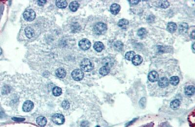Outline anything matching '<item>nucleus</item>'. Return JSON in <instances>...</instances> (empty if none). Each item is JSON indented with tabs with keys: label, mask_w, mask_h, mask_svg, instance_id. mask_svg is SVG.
Returning a JSON list of instances; mask_svg holds the SVG:
<instances>
[{
	"label": "nucleus",
	"mask_w": 195,
	"mask_h": 127,
	"mask_svg": "<svg viewBox=\"0 0 195 127\" xmlns=\"http://www.w3.org/2000/svg\"><path fill=\"white\" fill-rule=\"evenodd\" d=\"M130 4H136L140 2V1H129Z\"/></svg>",
	"instance_id": "f704fd0d"
},
{
	"label": "nucleus",
	"mask_w": 195,
	"mask_h": 127,
	"mask_svg": "<svg viewBox=\"0 0 195 127\" xmlns=\"http://www.w3.org/2000/svg\"><path fill=\"white\" fill-rule=\"evenodd\" d=\"M79 47L82 50H86L89 49L91 47V43L89 40L87 39H83L81 40L79 43Z\"/></svg>",
	"instance_id": "423d86ee"
},
{
	"label": "nucleus",
	"mask_w": 195,
	"mask_h": 127,
	"mask_svg": "<svg viewBox=\"0 0 195 127\" xmlns=\"http://www.w3.org/2000/svg\"><path fill=\"white\" fill-rule=\"evenodd\" d=\"M46 1H38V4H39V5L40 6H42L44 4L46 3Z\"/></svg>",
	"instance_id": "72a5a7b5"
},
{
	"label": "nucleus",
	"mask_w": 195,
	"mask_h": 127,
	"mask_svg": "<svg viewBox=\"0 0 195 127\" xmlns=\"http://www.w3.org/2000/svg\"><path fill=\"white\" fill-rule=\"evenodd\" d=\"M160 8H166L169 6V3L168 1H164L160 2Z\"/></svg>",
	"instance_id": "c85d7f7f"
},
{
	"label": "nucleus",
	"mask_w": 195,
	"mask_h": 127,
	"mask_svg": "<svg viewBox=\"0 0 195 127\" xmlns=\"http://www.w3.org/2000/svg\"><path fill=\"white\" fill-rule=\"evenodd\" d=\"M13 120L15 121L16 122H23L25 120V119L23 118H18V117H13L12 118Z\"/></svg>",
	"instance_id": "2f4dec72"
},
{
	"label": "nucleus",
	"mask_w": 195,
	"mask_h": 127,
	"mask_svg": "<svg viewBox=\"0 0 195 127\" xmlns=\"http://www.w3.org/2000/svg\"><path fill=\"white\" fill-rule=\"evenodd\" d=\"M132 61V63L134 65L138 66L140 65V63H141L142 62L143 59L141 57V56H140V55H136L134 57Z\"/></svg>",
	"instance_id": "ddd939ff"
},
{
	"label": "nucleus",
	"mask_w": 195,
	"mask_h": 127,
	"mask_svg": "<svg viewBox=\"0 0 195 127\" xmlns=\"http://www.w3.org/2000/svg\"><path fill=\"white\" fill-rule=\"evenodd\" d=\"M123 44L120 42V41H118L115 43L114 44V48L115 49L117 50V51H121L122 50L123 48Z\"/></svg>",
	"instance_id": "bb28decb"
},
{
	"label": "nucleus",
	"mask_w": 195,
	"mask_h": 127,
	"mask_svg": "<svg viewBox=\"0 0 195 127\" xmlns=\"http://www.w3.org/2000/svg\"><path fill=\"white\" fill-rule=\"evenodd\" d=\"M80 66L82 71L86 72L91 71L94 68L93 63L88 59H84L83 60L81 63Z\"/></svg>",
	"instance_id": "f257e3e1"
},
{
	"label": "nucleus",
	"mask_w": 195,
	"mask_h": 127,
	"mask_svg": "<svg viewBox=\"0 0 195 127\" xmlns=\"http://www.w3.org/2000/svg\"><path fill=\"white\" fill-rule=\"evenodd\" d=\"M121 9V7L119 4H114L110 7V11L114 15H117L120 12Z\"/></svg>",
	"instance_id": "9d476101"
},
{
	"label": "nucleus",
	"mask_w": 195,
	"mask_h": 127,
	"mask_svg": "<svg viewBox=\"0 0 195 127\" xmlns=\"http://www.w3.org/2000/svg\"><path fill=\"white\" fill-rule=\"evenodd\" d=\"M177 28V26L175 23L169 22L167 24V29L170 33H173L175 31Z\"/></svg>",
	"instance_id": "4468645a"
},
{
	"label": "nucleus",
	"mask_w": 195,
	"mask_h": 127,
	"mask_svg": "<svg viewBox=\"0 0 195 127\" xmlns=\"http://www.w3.org/2000/svg\"><path fill=\"white\" fill-rule=\"evenodd\" d=\"M146 30L144 28H141L140 29H139L137 32L138 36H140V37H144L146 34Z\"/></svg>",
	"instance_id": "cd10ccee"
},
{
	"label": "nucleus",
	"mask_w": 195,
	"mask_h": 127,
	"mask_svg": "<svg viewBox=\"0 0 195 127\" xmlns=\"http://www.w3.org/2000/svg\"><path fill=\"white\" fill-rule=\"evenodd\" d=\"M128 24V21L126 20V19H122L119 20V21L118 23V25L119 26V27H120L121 28H125V27L126 26H127Z\"/></svg>",
	"instance_id": "b1692460"
},
{
	"label": "nucleus",
	"mask_w": 195,
	"mask_h": 127,
	"mask_svg": "<svg viewBox=\"0 0 195 127\" xmlns=\"http://www.w3.org/2000/svg\"><path fill=\"white\" fill-rule=\"evenodd\" d=\"M51 119L53 123L57 125L62 124L65 121V119L63 115L59 113L55 114L54 115H53L52 116Z\"/></svg>",
	"instance_id": "39448f33"
},
{
	"label": "nucleus",
	"mask_w": 195,
	"mask_h": 127,
	"mask_svg": "<svg viewBox=\"0 0 195 127\" xmlns=\"http://www.w3.org/2000/svg\"><path fill=\"white\" fill-rule=\"evenodd\" d=\"M180 104V102L179 100H174L173 101H172L171 103L170 104V107L173 110H175L178 109V107H179Z\"/></svg>",
	"instance_id": "5701e85b"
},
{
	"label": "nucleus",
	"mask_w": 195,
	"mask_h": 127,
	"mask_svg": "<svg viewBox=\"0 0 195 127\" xmlns=\"http://www.w3.org/2000/svg\"><path fill=\"white\" fill-rule=\"evenodd\" d=\"M53 94L55 96H59L61 95L62 93V90L61 88L58 87H56L53 89Z\"/></svg>",
	"instance_id": "a878e982"
},
{
	"label": "nucleus",
	"mask_w": 195,
	"mask_h": 127,
	"mask_svg": "<svg viewBox=\"0 0 195 127\" xmlns=\"http://www.w3.org/2000/svg\"><path fill=\"white\" fill-rule=\"evenodd\" d=\"M10 91V88L8 86H4L2 88V93L3 94H7Z\"/></svg>",
	"instance_id": "7c9ffc66"
},
{
	"label": "nucleus",
	"mask_w": 195,
	"mask_h": 127,
	"mask_svg": "<svg viewBox=\"0 0 195 127\" xmlns=\"http://www.w3.org/2000/svg\"><path fill=\"white\" fill-rule=\"evenodd\" d=\"M188 26L186 23H183L179 24V30L180 33L181 34L186 33L188 30Z\"/></svg>",
	"instance_id": "f3484780"
},
{
	"label": "nucleus",
	"mask_w": 195,
	"mask_h": 127,
	"mask_svg": "<svg viewBox=\"0 0 195 127\" xmlns=\"http://www.w3.org/2000/svg\"><path fill=\"white\" fill-rule=\"evenodd\" d=\"M96 127H100V126H96Z\"/></svg>",
	"instance_id": "4c0bfd02"
},
{
	"label": "nucleus",
	"mask_w": 195,
	"mask_h": 127,
	"mask_svg": "<svg viewBox=\"0 0 195 127\" xmlns=\"http://www.w3.org/2000/svg\"><path fill=\"white\" fill-rule=\"evenodd\" d=\"M135 56V52L133 51H130V52H127L125 55V59L128 61H131L132 60L134 57Z\"/></svg>",
	"instance_id": "393cba45"
},
{
	"label": "nucleus",
	"mask_w": 195,
	"mask_h": 127,
	"mask_svg": "<svg viewBox=\"0 0 195 127\" xmlns=\"http://www.w3.org/2000/svg\"><path fill=\"white\" fill-rule=\"evenodd\" d=\"M158 85L160 88H165L167 87L169 84V80L167 78L165 77H162L159 79L158 81Z\"/></svg>",
	"instance_id": "1a4fd4ad"
},
{
	"label": "nucleus",
	"mask_w": 195,
	"mask_h": 127,
	"mask_svg": "<svg viewBox=\"0 0 195 127\" xmlns=\"http://www.w3.org/2000/svg\"><path fill=\"white\" fill-rule=\"evenodd\" d=\"M159 78V76L157 72L153 71L150 72L148 74V79L149 81L152 83L156 82L158 81Z\"/></svg>",
	"instance_id": "0eeeda50"
},
{
	"label": "nucleus",
	"mask_w": 195,
	"mask_h": 127,
	"mask_svg": "<svg viewBox=\"0 0 195 127\" xmlns=\"http://www.w3.org/2000/svg\"><path fill=\"white\" fill-rule=\"evenodd\" d=\"M79 4L76 1H73L71 2V3L69 4V8L70 10L73 12L76 11L79 8Z\"/></svg>",
	"instance_id": "6ab92c4d"
},
{
	"label": "nucleus",
	"mask_w": 195,
	"mask_h": 127,
	"mask_svg": "<svg viewBox=\"0 0 195 127\" xmlns=\"http://www.w3.org/2000/svg\"><path fill=\"white\" fill-rule=\"evenodd\" d=\"M36 122L41 127H44L46 125L47 123V119L46 117L41 116L38 117L36 119Z\"/></svg>",
	"instance_id": "f8f14e48"
},
{
	"label": "nucleus",
	"mask_w": 195,
	"mask_h": 127,
	"mask_svg": "<svg viewBox=\"0 0 195 127\" xmlns=\"http://www.w3.org/2000/svg\"><path fill=\"white\" fill-rule=\"evenodd\" d=\"M169 81L172 85L175 86H177L179 83V77H178L177 76H172L171 77H170Z\"/></svg>",
	"instance_id": "412c9836"
},
{
	"label": "nucleus",
	"mask_w": 195,
	"mask_h": 127,
	"mask_svg": "<svg viewBox=\"0 0 195 127\" xmlns=\"http://www.w3.org/2000/svg\"><path fill=\"white\" fill-rule=\"evenodd\" d=\"M62 106L64 110H67L70 107V104L67 101H64L62 102Z\"/></svg>",
	"instance_id": "c756f323"
},
{
	"label": "nucleus",
	"mask_w": 195,
	"mask_h": 127,
	"mask_svg": "<svg viewBox=\"0 0 195 127\" xmlns=\"http://www.w3.org/2000/svg\"><path fill=\"white\" fill-rule=\"evenodd\" d=\"M34 107V104L29 100L26 101L23 104V110L24 112H29L31 111V110Z\"/></svg>",
	"instance_id": "6e6552de"
},
{
	"label": "nucleus",
	"mask_w": 195,
	"mask_h": 127,
	"mask_svg": "<svg viewBox=\"0 0 195 127\" xmlns=\"http://www.w3.org/2000/svg\"><path fill=\"white\" fill-rule=\"evenodd\" d=\"M56 75L60 78H63L66 76V72L63 68H59L56 71Z\"/></svg>",
	"instance_id": "dca6fc26"
},
{
	"label": "nucleus",
	"mask_w": 195,
	"mask_h": 127,
	"mask_svg": "<svg viewBox=\"0 0 195 127\" xmlns=\"http://www.w3.org/2000/svg\"><path fill=\"white\" fill-rule=\"evenodd\" d=\"M191 38H192L193 39H195V31L194 30H193L192 32H191Z\"/></svg>",
	"instance_id": "c9c22d12"
},
{
	"label": "nucleus",
	"mask_w": 195,
	"mask_h": 127,
	"mask_svg": "<svg viewBox=\"0 0 195 127\" xmlns=\"http://www.w3.org/2000/svg\"><path fill=\"white\" fill-rule=\"evenodd\" d=\"M25 32L26 36H27L28 38H31L34 35V31L33 29L29 27H27L25 28Z\"/></svg>",
	"instance_id": "a211bd4d"
},
{
	"label": "nucleus",
	"mask_w": 195,
	"mask_h": 127,
	"mask_svg": "<svg viewBox=\"0 0 195 127\" xmlns=\"http://www.w3.org/2000/svg\"><path fill=\"white\" fill-rule=\"evenodd\" d=\"M107 30V26L105 24L99 22L94 27V32L97 35H101L105 33Z\"/></svg>",
	"instance_id": "f03ea898"
},
{
	"label": "nucleus",
	"mask_w": 195,
	"mask_h": 127,
	"mask_svg": "<svg viewBox=\"0 0 195 127\" xmlns=\"http://www.w3.org/2000/svg\"><path fill=\"white\" fill-rule=\"evenodd\" d=\"M194 44L193 45V49H194Z\"/></svg>",
	"instance_id": "e433bc0d"
},
{
	"label": "nucleus",
	"mask_w": 195,
	"mask_h": 127,
	"mask_svg": "<svg viewBox=\"0 0 195 127\" xmlns=\"http://www.w3.org/2000/svg\"><path fill=\"white\" fill-rule=\"evenodd\" d=\"M56 4L60 8H66L67 5V3L66 1L64 0H58L57 1Z\"/></svg>",
	"instance_id": "aec40b11"
},
{
	"label": "nucleus",
	"mask_w": 195,
	"mask_h": 127,
	"mask_svg": "<svg viewBox=\"0 0 195 127\" xmlns=\"http://www.w3.org/2000/svg\"><path fill=\"white\" fill-rule=\"evenodd\" d=\"M110 72V68L107 66H103L101 67L99 71V72L101 75L105 76L107 75Z\"/></svg>",
	"instance_id": "4be33fe9"
},
{
	"label": "nucleus",
	"mask_w": 195,
	"mask_h": 127,
	"mask_svg": "<svg viewBox=\"0 0 195 127\" xmlns=\"http://www.w3.org/2000/svg\"><path fill=\"white\" fill-rule=\"evenodd\" d=\"M94 49L97 52H101L104 48V45L101 42H96L93 46Z\"/></svg>",
	"instance_id": "2eb2a0df"
},
{
	"label": "nucleus",
	"mask_w": 195,
	"mask_h": 127,
	"mask_svg": "<svg viewBox=\"0 0 195 127\" xmlns=\"http://www.w3.org/2000/svg\"><path fill=\"white\" fill-rule=\"evenodd\" d=\"M23 18L27 21L31 22L34 20L36 17V14L34 11L31 9L25 10L23 14Z\"/></svg>",
	"instance_id": "7ed1b4c3"
},
{
	"label": "nucleus",
	"mask_w": 195,
	"mask_h": 127,
	"mask_svg": "<svg viewBox=\"0 0 195 127\" xmlns=\"http://www.w3.org/2000/svg\"><path fill=\"white\" fill-rule=\"evenodd\" d=\"M81 127H89V123L86 121H83L82 122L81 124Z\"/></svg>",
	"instance_id": "473e14b6"
},
{
	"label": "nucleus",
	"mask_w": 195,
	"mask_h": 127,
	"mask_svg": "<svg viewBox=\"0 0 195 127\" xmlns=\"http://www.w3.org/2000/svg\"><path fill=\"white\" fill-rule=\"evenodd\" d=\"M71 76L74 80L79 81L83 79L84 76V73L81 69H76L72 72L71 73Z\"/></svg>",
	"instance_id": "20e7f679"
},
{
	"label": "nucleus",
	"mask_w": 195,
	"mask_h": 127,
	"mask_svg": "<svg viewBox=\"0 0 195 127\" xmlns=\"http://www.w3.org/2000/svg\"><path fill=\"white\" fill-rule=\"evenodd\" d=\"M185 94L188 96H192L195 93V87L193 86H188L185 88Z\"/></svg>",
	"instance_id": "9b49d317"
}]
</instances>
